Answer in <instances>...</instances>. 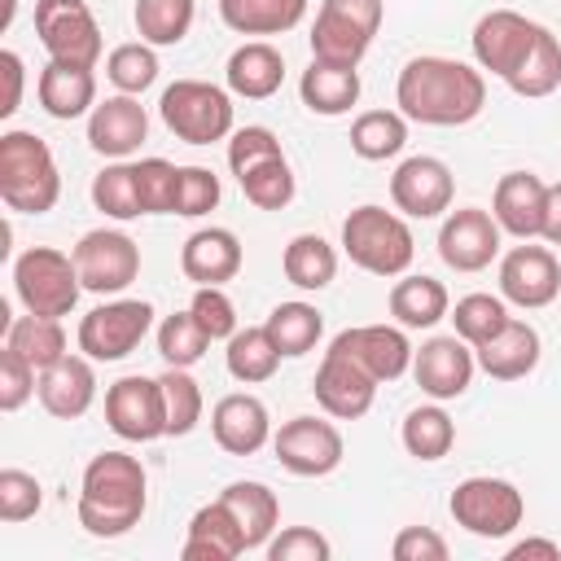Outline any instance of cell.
<instances>
[{"mask_svg":"<svg viewBox=\"0 0 561 561\" xmlns=\"http://www.w3.org/2000/svg\"><path fill=\"white\" fill-rule=\"evenodd\" d=\"M394 105L403 118L425 127H465L486 105V79L478 66L421 53L394 79Z\"/></svg>","mask_w":561,"mask_h":561,"instance_id":"cell-1","label":"cell"},{"mask_svg":"<svg viewBox=\"0 0 561 561\" xmlns=\"http://www.w3.org/2000/svg\"><path fill=\"white\" fill-rule=\"evenodd\" d=\"M149 504V478L145 465L127 451H101L88 460L79 478V526L96 539H118L131 526H140Z\"/></svg>","mask_w":561,"mask_h":561,"instance_id":"cell-2","label":"cell"},{"mask_svg":"<svg viewBox=\"0 0 561 561\" xmlns=\"http://www.w3.org/2000/svg\"><path fill=\"white\" fill-rule=\"evenodd\" d=\"M61 197V171L35 131H4L0 136V202L18 215H44Z\"/></svg>","mask_w":561,"mask_h":561,"instance_id":"cell-3","label":"cell"},{"mask_svg":"<svg viewBox=\"0 0 561 561\" xmlns=\"http://www.w3.org/2000/svg\"><path fill=\"white\" fill-rule=\"evenodd\" d=\"M342 254L368 276H403L416 259L412 228L386 206H355L342 219Z\"/></svg>","mask_w":561,"mask_h":561,"instance_id":"cell-4","label":"cell"},{"mask_svg":"<svg viewBox=\"0 0 561 561\" xmlns=\"http://www.w3.org/2000/svg\"><path fill=\"white\" fill-rule=\"evenodd\" d=\"M158 114L184 145H215L232 136V92L206 79H175L162 92Z\"/></svg>","mask_w":561,"mask_h":561,"instance_id":"cell-5","label":"cell"},{"mask_svg":"<svg viewBox=\"0 0 561 561\" xmlns=\"http://www.w3.org/2000/svg\"><path fill=\"white\" fill-rule=\"evenodd\" d=\"M13 289H18L26 311L61 320L75 311L83 280H79L75 254H61L57 245H31L13 259Z\"/></svg>","mask_w":561,"mask_h":561,"instance_id":"cell-6","label":"cell"},{"mask_svg":"<svg viewBox=\"0 0 561 561\" xmlns=\"http://www.w3.org/2000/svg\"><path fill=\"white\" fill-rule=\"evenodd\" d=\"M386 18V0H320L311 22V57L333 66H359Z\"/></svg>","mask_w":561,"mask_h":561,"instance_id":"cell-7","label":"cell"},{"mask_svg":"<svg viewBox=\"0 0 561 561\" xmlns=\"http://www.w3.org/2000/svg\"><path fill=\"white\" fill-rule=\"evenodd\" d=\"M447 508H451V522L478 539H508L526 517L522 491L508 478H486V473L456 482Z\"/></svg>","mask_w":561,"mask_h":561,"instance_id":"cell-8","label":"cell"},{"mask_svg":"<svg viewBox=\"0 0 561 561\" xmlns=\"http://www.w3.org/2000/svg\"><path fill=\"white\" fill-rule=\"evenodd\" d=\"M153 329V307L145 298H114V302H101L92 307L83 320H79V351L96 364H114V359H127L145 333Z\"/></svg>","mask_w":561,"mask_h":561,"instance_id":"cell-9","label":"cell"},{"mask_svg":"<svg viewBox=\"0 0 561 561\" xmlns=\"http://www.w3.org/2000/svg\"><path fill=\"white\" fill-rule=\"evenodd\" d=\"M35 35H39L48 61H66V66L96 70L101 48H105L88 0H35Z\"/></svg>","mask_w":561,"mask_h":561,"instance_id":"cell-10","label":"cell"},{"mask_svg":"<svg viewBox=\"0 0 561 561\" xmlns=\"http://www.w3.org/2000/svg\"><path fill=\"white\" fill-rule=\"evenodd\" d=\"M88 294H123L140 276V245L118 228H92L70 250Z\"/></svg>","mask_w":561,"mask_h":561,"instance_id":"cell-11","label":"cell"},{"mask_svg":"<svg viewBox=\"0 0 561 561\" xmlns=\"http://www.w3.org/2000/svg\"><path fill=\"white\" fill-rule=\"evenodd\" d=\"M105 425L123 443H153L167 438V403H162V381L127 373L105 390Z\"/></svg>","mask_w":561,"mask_h":561,"instance_id":"cell-12","label":"cell"},{"mask_svg":"<svg viewBox=\"0 0 561 561\" xmlns=\"http://www.w3.org/2000/svg\"><path fill=\"white\" fill-rule=\"evenodd\" d=\"M272 451L280 460V469H289L294 478H324L342 465L346 443L342 430L324 416H294L272 434Z\"/></svg>","mask_w":561,"mask_h":561,"instance_id":"cell-13","label":"cell"},{"mask_svg":"<svg viewBox=\"0 0 561 561\" xmlns=\"http://www.w3.org/2000/svg\"><path fill=\"white\" fill-rule=\"evenodd\" d=\"M535 39H539V22H530L517 9H491V13L478 18V26L469 35L473 66L495 75V79H508L530 57Z\"/></svg>","mask_w":561,"mask_h":561,"instance_id":"cell-14","label":"cell"},{"mask_svg":"<svg viewBox=\"0 0 561 561\" xmlns=\"http://www.w3.org/2000/svg\"><path fill=\"white\" fill-rule=\"evenodd\" d=\"M561 294V259L548 245H513L500 259V298L522 307V311H539L552 307Z\"/></svg>","mask_w":561,"mask_h":561,"instance_id":"cell-15","label":"cell"},{"mask_svg":"<svg viewBox=\"0 0 561 561\" xmlns=\"http://www.w3.org/2000/svg\"><path fill=\"white\" fill-rule=\"evenodd\" d=\"M451 197H456V175L443 158L416 153L403 158L390 175V202L408 219H438L443 210H451Z\"/></svg>","mask_w":561,"mask_h":561,"instance_id":"cell-16","label":"cell"},{"mask_svg":"<svg viewBox=\"0 0 561 561\" xmlns=\"http://www.w3.org/2000/svg\"><path fill=\"white\" fill-rule=\"evenodd\" d=\"M500 224L482 206H460L438 228V259L451 272H486L500 259Z\"/></svg>","mask_w":561,"mask_h":561,"instance_id":"cell-17","label":"cell"},{"mask_svg":"<svg viewBox=\"0 0 561 561\" xmlns=\"http://www.w3.org/2000/svg\"><path fill=\"white\" fill-rule=\"evenodd\" d=\"M473 373H478V355H473V346H469L465 337H456V333H438V337L421 342V351L412 355V377H416V386H421L430 399H438V403L460 399V394L469 390Z\"/></svg>","mask_w":561,"mask_h":561,"instance_id":"cell-18","label":"cell"},{"mask_svg":"<svg viewBox=\"0 0 561 561\" xmlns=\"http://www.w3.org/2000/svg\"><path fill=\"white\" fill-rule=\"evenodd\" d=\"M377 386H381V381H377L368 368H359L351 355H342V351H324V359H320V368H316V381H311L316 403H320L324 416H333V421H359V416L373 408Z\"/></svg>","mask_w":561,"mask_h":561,"instance_id":"cell-19","label":"cell"},{"mask_svg":"<svg viewBox=\"0 0 561 561\" xmlns=\"http://www.w3.org/2000/svg\"><path fill=\"white\" fill-rule=\"evenodd\" d=\"M329 351L351 355L377 381H399L412 368V355H416L408 333H403V324H355V329H342L329 342Z\"/></svg>","mask_w":561,"mask_h":561,"instance_id":"cell-20","label":"cell"},{"mask_svg":"<svg viewBox=\"0 0 561 561\" xmlns=\"http://www.w3.org/2000/svg\"><path fill=\"white\" fill-rule=\"evenodd\" d=\"M145 136H149V114L127 92L96 101V110L88 114V145H92V153H101L110 162L131 158L145 145Z\"/></svg>","mask_w":561,"mask_h":561,"instance_id":"cell-21","label":"cell"},{"mask_svg":"<svg viewBox=\"0 0 561 561\" xmlns=\"http://www.w3.org/2000/svg\"><path fill=\"white\" fill-rule=\"evenodd\" d=\"M543 206H548V184L535 171H508L491 193V215L500 232L517 241H535L543 232Z\"/></svg>","mask_w":561,"mask_h":561,"instance_id":"cell-22","label":"cell"},{"mask_svg":"<svg viewBox=\"0 0 561 561\" xmlns=\"http://www.w3.org/2000/svg\"><path fill=\"white\" fill-rule=\"evenodd\" d=\"M210 434L228 456H254L272 443V416L259 394H224L210 412Z\"/></svg>","mask_w":561,"mask_h":561,"instance_id":"cell-23","label":"cell"},{"mask_svg":"<svg viewBox=\"0 0 561 561\" xmlns=\"http://www.w3.org/2000/svg\"><path fill=\"white\" fill-rule=\"evenodd\" d=\"M96 359L88 355H61L57 364H48L39 373V403L48 416L57 421H79L92 403H96Z\"/></svg>","mask_w":561,"mask_h":561,"instance_id":"cell-24","label":"cell"},{"mask_svg":"<svg viewBox=\"0 0 561 561\" xmlns=\"http://www.w3.org/2000/svg\"><path fill=\"white\" fill-rule=\"evenodd\" d=\"M245 250L232 228H197L180 250V272L193 285H228L237 280Z\"/></svg>","mask_w":561,"mask_h":561,"instance_id":"cell-25","label":"cell"},{"mask_svg":"<svg viewBox=\"0 0 561 561\" xmlns=\"http://www.w3.org/2000/svg\"><path fill=\"white\" fill-rule=\"evenodd\" d=\"M473 355H478V368L491 381H522V377H530L539 368L543 342H539V329L535 324L508 316V324L495 337H486L482 346H473Z\"/></svg>","mask_w":561,"mask_h":561,"instance_id":"cell-26","label":"cell"},{"mask_svg":"<svg viewBox=\"0 0 561 561\" xmlns=\"http://www.w3.org/2000/svg\"><path fill=\"white\" fill-rule=\"evenodd\" d=\"M224 79H228V92L232 96H241V101H267L285 83V57L267 39H245L241 48H232V57L224 66Z\"/></svg>","mask_w":561,"mask_h":561,"instance_id":"cell-27","label":"cell"},{"mask_svg":"<svg viewBox=\"0 0 561 561\" xmlns=\"http://www.w3.org/2000/svg\"><path fill=\"white\" fill-rule=\"evenodd\" d=\"M35 96L44 105L48 118H83L96 110V75L92 66H66V61H48L35 79Z\"/></svg>","mask_w":561,"mask_h":561,"instance_id":"cell-28","label":"cell"},{"mask_svg":"<svg viewBox=\"0 0 561 561\" xmlns=\"http://www.w3.org/2000/svg\"><path fill=\"white\" fill-rule=\"evenodd\" d=\"M241 552H245V535L224 500H210L188 517V539L180 548L184 561H232Z\"/></svg>","mask_w":561,"mask_h":561,"instance_id":"cell-29","label":"cell"},{"mask_svg":"<svg viewBox=\"0 0 561 561\" xmlns=\"http://www.w3.org/2000/svg\"><path fill=\"white\" fill-rule=\"evenodd\" d=\"M298 96L320 118L351 114V105L359 101V66H333V61H316L311 57V66L298 79Z\"/></svg>","mask_w":561,"mask_h":561,"instance_id":"cell-30","label":"cell"},{"mask_svg":"<svg viewBox=\"0 0 561 561\" xmlns=\"http://www.w3.org/2000/svg\"><path fill=\"white\" fill-rule=\"evenodd\" d=\"M219 500L232 508V517H237V526L245 535V552L267 548V539L280 530L276 526L280 522V500H276L272 486H263V482H228L219 491Z\"/></svg>","mask_w":561,"mask_h":561,"instance_id":"cell-31","label":"cell"},{"mask_svg":"<svg viewBox=\"0 0 561 561\" xmlns=\"http://www.w3.org/2000/svg\"><path fill=\"white\" fill-rule=\"evenodd\" d=\"M447 311H451L447 285L434 276H408L403 272L390 289V316L403 329H434L438 320H447Z\"/></svg>","mask_w":561,"mask_h":561,"instance_id":"cell-32","label":"cell"},{"mask_svg":"<svg viewBox=\"0 0 561 561\" xmlns=\"http://www.w3.org/2000/svg\"><path fill=\"white\" fill-rule=\"evenodd\" d=\"M219 18L237 35H285L307 18V0H219Z\"/></svg>","mask_w":561,"mask_h":561,"instance_id":"cell-33","label":"cell"},{"mask_svg":"<svg viewBox=\"0 0 561 561\" xmlns=\"http://www.w3.org/2000/svg\"><path fill=\"white\" fill-rule=\"evenodd\" d=\"M280 267H285V280H289L294 289L316 294V289L333 285V276H337V250H333L320 232H298V237L285 245Z\"/></svg>","mask_w":561,"mask_h":561,"instance_id":"cell-34","label":"cell"},{"mask_svg":"<svg viewBox=\"0 0 561 561\" xmlns=\"http://www.w3.org/2000/svg\"><path fill=\"white\" fill-rule=\"evenodd\" d=\"M263 329H267V337L276 342V351H280L285 359H298V355L316 351V342H320V333H324V316H320L311 302L294 298V302H276V307L267 311Z\"/></svg>","mask_w":561,"mask_h":561,"instance_id":"cell-35","label":"cell"},{"mask_svg":"<svg viewBox=\"0 0 561 561\" xmlns=\"http://www.w3.org/2000/svg\"><path fill=\"white\" fill-rule=\"evenodd\" d=\"M4 346L18 351L35 373H44V368L57 364L61 355H70V351H66V329H61V320H48V316H35V311L9 320Z\"/></svg>","mask_w":561,"mask_h":561,"instance_id":"cell-36","label":"cell"},{"mask_svg":"<svg viewBox=\"0 0 561 561\" xmlns=\"http://www.w3.org/2000/svg\"><path fill=\"white\" fill-rule=\"evenodd\" d=\"M399 438H403V451L412 456V460H443L451 447H456V421L438 408V399L434 403H421V408H412L408 416H403V430H399Z\"/></svg>","mask_w":561,"mask_h":561,"instance_id":"cell-37","label":"cell"},{"mask_svg":"<svg viewBox=\"0 0 561 561\" xmlns=\"http://www.w3.org/2000/svg\"><path fill=\"white\" fill-rule=\"evenodd\" d=\"M280 351H276V342L267 337V329L263 324H250V329H237L232 337H228V351H224V364H228V373L241 381V386H259V381H267L276 368H280Z\"/></svg>","mask_w":561,"mask_h":561,"instance_id":"cell-38","label":"cell"},{"mask_svg":"<svg viewBox=\"0 0 561 561\" xmlns=\"http://www.w3.org/2000/svg\"><path fill=\"white\" fill-rule=\"evenodd\" d=\"M408 145V118L399 110H364L351 123V149L364 162H386Z\"/></svg>","mask_w":561,"mask_h":561,"instance_id":"cell-39","label":"cell"},{"mask_svg":"<svg viewBox=\"0 0 561 561\" xmlns=\"http://www.w3.org/2000/svg\"><path fill=\"white\" fill-rule=\"evenodd\" d=\"M504 83H508L517 96H526V101L552 96V92L561 88V39H557L548 26H539V39H535L530 57H526Z\"/></svg>","mask_w":561,"mask_h":561,"instance_id":"cell-40","label":"cell"},{"mask_svg":"<svg viewBox=\"0 0 561 561\" xmlns=\"http://www.w3.org/2000/svg\"><path fill=\"white\" fill-rule=\"evenodd\" d=\"M237 184H241V193H245V202H250L254 210H285V206L294 202V193H298L285 153L263 158L259 167H250L245 175H237Z\"/></svg>","mask_w":561,"mask_h":561,"instance_id":"cell-41","label":"cell"},{"mask_svg":"<svg viewBox=\"0 0 561 561\" xmlns=\"http://www.w3.org/2000/svg\"><path fill=\"white\" fill-rule=\"evenodd\" d=\"M92 206L118 224L145 215L140 206V184H136V162H110L105 171H96L92 180Z\"/></svg>","mask_w":561,"mask_h":561,"instance_id":"cell-42","label":"cell"},{"mask_svg":"<svg viewBox=\"0 0 561 561\" xmlns=\"http://www.w3.org/2000/svg\"><path fill=\"white\" fill-rule=\"evenodd\" d=\"M193 0H136V31H140V39L145 44H153V48H171V44H180L184 35H188V26H193Z\"/></svg>","mask_w":561,"mask_h":561,"instance_id":"cell-43","label":"cell"},{"mask_svg":"<svg viewBox=\"0 0 561 561\" xmlns=\"http://www.w3.org/2000/svg\"><path fill=\"white\" fill-rule=\"evenodd\" d=\"M447 316L456 324V337H465L469 346H482L486 337H495L508 324V302L500 294H465V298H456V307Z\"/></svg>","mask_w":561,"mask_h":561,"instance_id":"cell-44","label":"cell"},{"mask_svg":"<svg viewBox=\"0 0 561 561\" xmlns=\"http://www.w3.org/2000/svg\"><path fill=\"white\" fill-rule=\"evenodd\" d=\"M210 346V333L197 324L193 311H171L158 324V355L167 359V368H193Z\"/></svg>","mask_w":561,"mask_h":561,"instance_id":"cell-45","label":"cell"},{"mask_svg":"<svg viewBox=\"0 0 561 561\" xmlns=\"http://www.w3.org/2000/svg\"><path fill=\"white\" fill-rule=\"evenodd\" d=\"M158 381H162V403H167V438L193 434L202 421V408H206L202 386L193 381L188 368H167Z\"/></svg>","mask_w":561,"mask_h":561,"instance_id":"cell-46","label":"cell"},{"mask_svg":"<svg viewBox=\"0 0 561 561\" xmlns=\"http://www.w3.org/2000/svg\"><path fill=\"white\" fill-rule=\"evenodd\" d=\"M105 75H110V83H114L118 92L140 96V92L153 88V79H158V53H153V44H145V39L118 44V48L105 57Z\"/></svg>","mask_w":561,"mask_h":561,"instance_id":"cell-47","label":"cell"},{"mask_svg":"<svg viewBox=\"0 0 561 561\" xmlns=\"http://www.w3.org/2000/svg\"><path fill=\"white\" fill-rule=\"evenodd\" d=\"M136 184H140L145 215H175V188H180V167L175 162L140 158L136 162Z\"/></svg>","mask_w":561,"mask_h":561,"instance_id":"cell-48","label":"cell"},{"mask_svg":"<svg viewBox=\"0 0 561 561\" xmlns=\"http://www.w3.org/2000/svg\"><path fill=\"white\" fill-rule=\"evenodd\" d=\"M44 504V486L35 473L26 469H0V522L4 526H18V522H31Z\"/></svg>","mask_w":561,"mask_h":561,"instance_id":"cell-49","label":"cell"},{"mask_svg":"<svg viewBox=\"0 0 561 561\" xmlns=\"http://www.w3.org/2000/svg\"><path fill=\"white\" fill-rule=\"evenodd\" d=\"M219 175L210 167H180V188H175V215L202 219L219 206Z\"/></svg>","mask_w":561,"mask_h":561,"instance_id":"cell-50","label":"cell"},{"mask_svg":"<svg viewBox=\"0 0 561 561\" xmlns=\"http://www.w3.org/2000/svg\"><path fill=\"white\" fill-rule=\"evenodd\" d=\"M188 311H193L197 324L210 333V342H228V337L241 329V324H237V307H232V298L224 294V285H197Z\"/></svg>","mask_w":561,"mask_h":561,"instance_id":"cell-51","label":"cell"},{"mask_svg":"<svg viewBox=\"0 0 561 561\" xmlns=\"http://www.w3.org/2000/svg\"><path fill=\"white\" fill-rule=\"evenodd\" d=\"M267 561H329L333 543L316 526H285L280 535L267 539Z\"/></svg>","mask_w":561,"mask_h":561,"instance_id":"cell-52","label":"cell"},{"mask_svg":"<svg viewBox=\"0 0 561 561\" xmlns=\"http://www.w3.org/2000/svg\"><path fill=\"white\" fill-rule=\"evenodd\" d=\"M276 153H285V149L272 127H237L228 136V171L232 175H245L250 167H259L263 158H276Z\"/></svg>","mask_w":561,"mask_h":561,"instance_id":"cell-53","label":"cell"},{"mask_svg":"<svg viewBox=\"0 0 561 561\" xmlns=\"http://www.w3.org/2000/svg\"><path fill=\"white\" fill-rule=\"evenodd\" d=\"M39 390V373L18 355V351H0V412H18L31 394Z\"/></svg>","mask_w":561,"mask_h":561,"instance_id":"cell-54","label":"cell"},{"mask_svg":"<svg viewBox=\"0 0 561 561\" xmlns=\"http://www.w3.org/2000/svg\"><path fill=\"white\" fill-rule=\"evenodd\" d=\"M394 561H447V539L430 526H403L390 543Z\"/></svg>","mask_w":561,"mask_h":561,"instance_id":"cell-55","label":"cell"},{"mask_svg":"<svg viewBox=\"0 0 561 561\" xmlns=\"http://www.w3.org/2000/svg\"><path fill=\"white\" fill-rule=\"evenodd\" d=\"M0 75H4V101H0V118H13L18 105H22V79H26V66L13 48L0 53Z\"/></svg>","mask_w":561,"mask_h":561,"instance_id":"cell-56","label":"cell"},{"mask_svg":"<svg viewBox=\"0 0 561 561\" xmlns=\"http://www.w3.org/2000/svg\"><path fill=\"white\" fill-rule=\"evenodd\" d=\"M526 557H543V561H557L561 557V543L557 539H517L504 548V561H526Z\"/></svg>","mask_w":561,"mask_h":561,"instance_id":"cell-57","label":"cell"},{"mask_svg":"<svg viewBox=\"0 0 561 561\" xmlns=\"http://www.w3.org/2000/svg\"><path fill=\"white\" fill-rule=\"evenodd\" d=\"M548 245H561V184H548V206H543V232Z\"/></svg>","mask_w":561,"mask_h":561,"instance_id":"cell-58","label":"cell"},{"mask_svg":"<svg viewBox=\"0 0 561 561\" xmlns=\"http://www.w3.org/2000/svg\"><path fill=\"white\" fill-rule=\"evenodd\" d=\"M13 9H18V0H0V31L13 26Z\"/></svg>","mask_w":561,"mask_h":561,"instance_id":"cell-59","label":"cell"}]
</instances>
